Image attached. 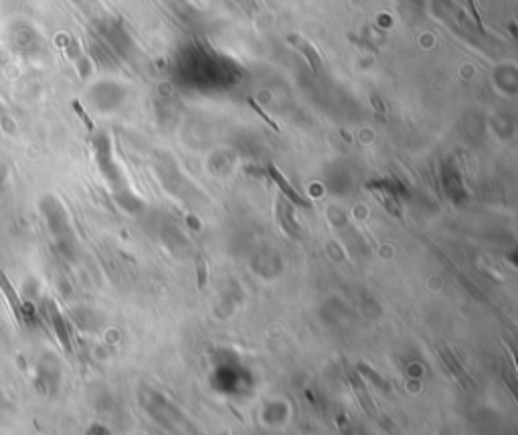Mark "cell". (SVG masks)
Listing matches in <instances>:
<instances>
[{"label":"cell","instance_id":"1","mask_svg":"<svg viewBox=\"0 0 518 435\" xmlns=\"http://www.w3.org/2000/svg\"><path fill=\"white\" fill-rule=\"evenodd\" d=\"M0 290L4 291V295L8 298V302H10V306H12V310H14V314L19 316V320H23V312H21V300H19V295H16V291L14 288L10 286V282L4 278V274L0 271Z\"/></svg>","mask_w":518,"mask_h":435},{"label":"cell","instance_id":"2","mask_svg":"<svg viewBox=\"0 0 518 435\" xmlns=\"http://www.w3.org/2000/svg\"><path fill=\"white\" fill-rule=\"evenodd\" d=\"M269 172H271V177L275 179V182H278V184L282 186V190H284V192H286V194H288V197H290V199H292L294 203H297V205H306V203H304V201H302V199L297 197L296 190H294V188H292V186H290V184L286 182V179H284V177H282V175H280V172H278V170H275L273 166L269 168Z\"/></svg>","mask_w":518,"mask_h":435},{"label":"cell","instance_id":"3","mask_svg":"<svg viewBox=\"0 0 518 435\" xmlns=\"http://www.w3.org/2000/svg\"><path fill=\"white\" fill-rule=\"evenodd\" d=\"M205 259L199 257V263H196V274H199V288L203 290L205 288V278H207V271H205Z\"/></svg>","mask_w":518,"mask_h":435},{"label":"cell","instance_id":"4","mask_svg":"<svg viewBox=\"0 0 518 435\" xmlns=\"http://www.w3.org/2000/svg\"><path fill=\"white\" fill-rule=\"evenodd\" d=\"M251 106H254V109H256V111H258L259 115H261V118H263V120H265V122H267V124H269V126H271V128H273V130H275V132H278V130H280V128H278V124H275V122H273V120H269V115H265V111H263V109L259 108V106H258V104H256V102H251Z\"/></svg>","mask_w":518,"mask_h":435}]
</instances>
